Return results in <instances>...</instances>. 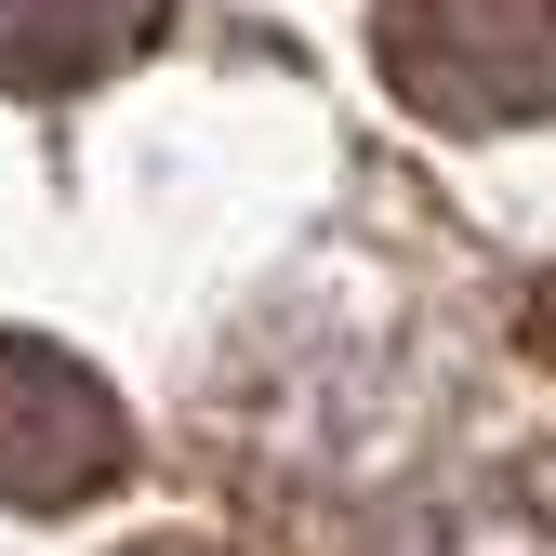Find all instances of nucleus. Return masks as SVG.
I'll return each instance as SVG.
<instances>
[{"mask_svg": "<svg viewBox=\"0 0 556 556\" xmlns=\"http://www.w3.org/2000/svg\"><path fill=\"white\" fill-rule=\"evenodd\" d=\"M132 556H213V543H132Z\"/></svg>", "mask_w": 556, "mask_h": 556, "instance_id": "obj_4", "label": "nucleus"}, {"mask_svg": "<svg viewBox=\"0 0 556 556\" xmlns=\"http://www.w3.org/2000/svg\"><path fill=\"white\" fill-rule=\"evenodd\" d=\"M160 40V0H0V93H80Z\"/></svg>", "mask_w": 556, "mask_h": 556, "instance_id": "obj_3", "label": "nucleus"}, {"mask_svg": "<svg viewBox=\"0 0 556 556\" xmlns=\"http://www.w3.org/2000/svg\"><path fill=\"white\" fill-rule=\"evenodd\" d=\"M371 40L438 132H530L556 106V0H371Z\"/></svg>", "mask_w": 556, "mask_h": 556, "instance_id": "obj_1", "label": "nucleus"}, {"mask_svg": "<svg viewBox=\"0 0 556 556\" xmlns=\"http://www.w3.org/2000/svg\"><path fill=\"white\" fill-rule=\"evenodd\" d=\"M132 464V425H119V397L66 358V344L40 331H0V504H93L106 477Z\"/></svg>", "mask_w": 556, "mask_h": 556, "instance_id": "obj_2", "label": "nucleus"}, {"mask_svg": "<svg viewBox=\"0 0 556 556\" xmlns=\"http://www.w3.org/2000/svg\"><path fill=\"white\" fill-rule=\"evenodd\" d=\"M491 556H517V543H491Z\"/></svg>", "mask_w": 556, "mask_h": 556, "instance_id": "obj_5", "label": "nucleus"}]
</instances>
